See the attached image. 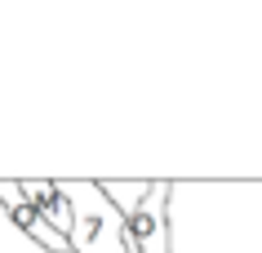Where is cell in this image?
<instances>
[{
	"mask_svg": "<svg viewBox=\"0 0 262 253\" xmlns=\"http://www.w3.org/2000/svg\"><path fill=\"white\" fill-rule=\"evenodd\" d=\"M62 196L71 200L76 231H71V253H134L129 240V218L107 200V191L89 178H58Z\"/></svg>",
	"mask_w": 262,
	"mask_h": 253,
	"instance_id": "2",
	"label": "cell"
},
{
	"mask_svg": "<svg viewBox=\"0 0 262 253\" xmlns=\"http://www.w3.org/2000/svg\"><path fill=\"white\" fill-rule=\"evenodd\" d=\"M0 253H49V249H45V244H36L23 226H14L9 209L0 204Z\"/></svg>",
	"mask_w": 262,
	"mask_h": 253,
	"instance_id": "5",
	"label": "cell"
},
{
	"mask_svg": "<svg viewBox=\"0 0 262 253\" xmlns=\"http://www.w3.org/2000/svg\"><path fill=\"white\" fill-rule=\"evenodd\" d=\"M23 196L40 209V218L54 226L58 236L71 240V231H76V213H71V200L62 196L58 178H23Z\"/></svg>",
	"mask_w": 262,
	"mask_h": 253,
	"instance_id": "3",
	"label": "cell"
},
{
	"mask_svg": "<svg viewBox=\"0 0 262 253\" xmlns=\"http://www.w3.org/2000/svg\"><path fill=\"white\" fill-rule=\"evenodd\" d=\"M98 187L107 191V200L124 213V218H134V213L147 204V196H151L156 178H98Z\"/></svg>",
	"mask_w": 262,
	"mask_h": 253,
	"instance_id": "4",
	"label": "cell"
},
{
	"mask_svg": "<svg viewBox=\"0 0 262 253\" xmlns=\"http://www.w3.org/2000/svg\"><path fill=\"white\" fill-rule=\"evenodd\" d=\"M173 253H262V182H173Z\"/></svg>",
	"mask_w": 262,
	"mask_h": 253,
	"instance_id": "1",
	"label": "cell"
}]
</instances>
